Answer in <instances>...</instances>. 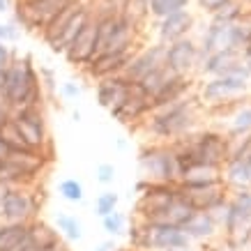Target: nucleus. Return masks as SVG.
<instances>
[{
	"label": "nucleus",
	"instance_id": "nucleus-52",
	"mask_svg": "<svg viewBox=\"0 0 251 251\" xmlns=\"http://www.w3.org/2000/svg\"><path fill=\"white\" fill-rule=\"evenodd\" d=\"M249 249H251V247H249Z\"/></svg>",
	"mask_w": 251,
	"mask_h": 251
},
{
	"label": "nucleus",
	"instance_id": "nucleus-51",
	"mask_svg": "<svg viewBox=\"0 0 251 251\" xmlns=\"http://www.w3.org/2000/svg\"><path fill=\"white\" fill-rule=\"evenodd\" d=\"M249 198H251V189H249Z\"/></svg>",
	"mask_w": 251,
	"mask_h": 251
},
{
	"label": "nucleus",
	"instance_id": "nucleus-32",
	"mask_svg": "<svg viewBox=\"0 0 251 251\" xmlns=\"http://www.w3.org/2000/svg\"><path fill=\"white\" fill-rule=\"evenodd\" d=\"M171 76H175V74L166 67V65H161V67H157L154 72H150V74H148V76H145L138 85H141V88L150 95V99H152L154 95H157V92H159L161 88L168 83V78H171Z\"/></svg>",
	"mask_w": 251,
	"mask_h": 251
},
{
	"label": "nucleus",
	"instance_id": "nucleus-30",
	"mask_svg": "<svg viewBox=\"0 0 251 251\" xmlns=\"http://www.w3.org/2000/svg\"><path fill=\"white\" fill-rule=\"evenodd\" d=\"M0 141H2V148L5 152H19V150H30L25 141H23L21 131L16 127L14 120H7L2 127H0Z\"/></svg>",
	"mask_w": 251,
	"mask_h": 251
},
{
	"label": "nucleus",
	"instance_id": "nucleus-23",
	"mask_svg": "<svg viewBox=\"0 0 251 251\" xmlns=\"http://www.w3.org/2000/svg\"><path fill=\"white\" fill-rule=\"evenodd\" d=\"M217 182H224V173L219 166H210V164H196L189 171H184L180 177L182 189H196V187H207Z\"/></svg>",
	"mask_w": 251,
	"mask_h": 251
},
{
	"label": "nucleus",
	"instance_id": "nucleus-40",
	"mask_svg": "<svg viewBox=\"0 0 251 251\" xmlns=\"http://www.w3.org/2000/svg\"><path fill=\"white\" fill-rule=\"evenodd\" d=\"M60 95L65 99H78L83 95V83H78V81H65V83H60Z\"/></svg>",
	"mask_w": 251,
	"mask_h": 251
},
{
	"label": "nucleus",
	"instance_id": "nucleus-9",
	"mask_svg": "<svg viewBox=\"0 0 251 251\" xmlns=\"http://www.w3.org/2000/svg\"><path fill=\"white\" fill-rule=\"evenodd\" d=\"M150 113H152V99L138 83H131L125 101L115 111H111L115 120L129 129H141Z\"/></svg>",
	"mask_w": 251,
	"mask_h": 251
},
{
	"label": "nucleus",
	"instance_id": "nucleus-12",
	"mask_svg": "<svg viewBox=\"0 0 251 251\" xmlns=\"http://www.w3.org/2000/svg\"><path fill=\"white\" fill-rule=\"evenodd\" d=\"M180 196H182L196 212H214V210H219V207H226L230 189L224 182L207 184V187H196V189H182V187H180Z\"/></svg>",
	"mask_w": 251,
	"mask_h": 251
},
{
	"label": "nucleus",
	"instance_id": "nucleus-6",
	"mask_svg": "<svg viewBox=\"0 0 251 251\" xmlns=\"http://www.w3.org/2000/svg\"><path fill=\"white\" fill-rule=\"evenodd\" d=\"M196 97L203 108L237 101V99L251 97V76L244 74H226V76L198 78Z\"/></svg>",
	"mask_w": 251,
	"mask_h": 251
},
{
	"label": "nucleus",
	"instance_id": "nucleus-7",
	"mask_svg": "<svg viewBox=\"0 0 251 251\" xmlns=\"http://www.w3.org/2000/svg\"><path fill=\"white\" fill-rule=\"evenodd\" d=\"M44 194L37 187H9L0 205V224H30L39 219Z\"/></svg>",
	"mask_w": 251,
	"mask_h": 251
},
{
	"label": "nucleus",
	"instance_id": "nucleus-47",
	"mask_svg": "<svg viewBox=\"0 0 251 251\" xmlns=\"http://www.w3.org/2000/svg\"><path fill=\"white\" fill-rule=\"evenodd\" d=\"M118 150H125V148H127V141H125V138H118Z\"/></svg>",
	"mask_w": 251,
	"mask_h": 251
},
{
	"label": "nucleus",
	"instance_id": "nucleus-1",
	"mask_svg": "<svg viewBox=\"0 0 251 251\" xmlns=\"http://www.w3.org/2000/svg\"><path fill=\"white\" fill-rule=\"evenodd\" d=\"M203 118H205V111H203L196 95H191V97L180 99L175 104L154 108L141 129L145 131V136L150 141L168 145L177 138L187 136V134L198 131L203 127Z\"/></svg>",
	"mask_w": 251,
	"mask_h": 251
},
{
	"label": "nucleus",
	"instance_id": "nucleus-34",
	"mask_svg": "<svg viewBox=\"0 0 251 251\" xmlns=\"http://www.w3.org/2000/svg\"><path fill=\"white\" fill-rule=\"evenodd\" d=\"M127 226H129V217L120 210H115V212L106 214V217H101V228L104 233L111 237H120L127 233Z\"/></svg>",
	"mask_w": 251,
	"mask_h": 251
},
{
	"label": "nucleus",
	"instance_id": "nucleus-31",
	"mask_svg": "<svg viewBox=\"0 0 251 251\" xmlns=\"http://www.w3.org/2000/svg\"><path fill=\"white\" fill-rule=\"evenodd\" d=\"M150 2V19L159 21L168 14H175V12H182V9H189L191 0H148Z\"/></svg>",
	"mask_w": 251,
	"mask_h": 251
},
{
	"label": "nucleus",
	"instance_id": "nucleus-2",
	"mask_svg": "<svg viewBox=\"0 0 251 251\" xmlns=\"http://www.w3.org/2000/svg\"><path fill=\"white\" fill-rule=\"evenodd\" d=\"M0 97L7 101L12 111L21 106H44V88L39 81L37 65L30 55H19L2 72Z\"/></svg>",
	"mask_w": 251,
	"mask_h": 251
},
{
	"label": "nucleus",
	"instance_id": "nucleus-43",
	"mask_svg": "<svg viewBox=\"0 0 251 251\" xmlns=\"http://www.w3.org/2000/svg\"><path fill=\"white\" fill-rule=\"evenodd\" d=\"M12 113H14V111H12V106H9L7 101L0 97V127H2L7 120H12Z\"/></svg>",
	"mask_w": 251,
	"mask_h": 251
},
{
	"label": "nucleus",
	"instance_id": "nucleus-26",
	"mask_svg": "<svg viewBox=\"0 0 251 251\" xmlns=\"http://www.w3.org/2000/svg\"><path fill=\"white\" fill-rule=\"evenodd\" d=\"M0 251H28V224H0Z\"/></svg>",
	"mask_w": 251,
	"mask_h": 251
},
{
	"label": "nucleus",
	"instance_id": "nucleus-29",
	"mask_svg": "<svg viewBox=\"0 0 251 251\" xmlns=\"http://www.w3.org/2000/svg\"><path fill=\"white\" fill-rule=\"evenodd\" d=\"M249 12V7L244 5L242 0H230L226 2L221 9H217L212 16H210V23H219V25H230V23H237L240 19H244V14Z\"/></svg>",
	"mask_w": 251,
	"mask_h": 251
},
{
	"label": "nucleus",
	"instance_id": "nucleus-27",
	"mask_svg": "<svg viewBox=\"0 0 251 251\" xmlns=\"http://www.w3.org/2000/svg\"><path fill=\"white\" fill-rule=\"evenodd\" d=\"M85 2H90V0H72V2H69V5H67V7L62 9L60 14L55 16V19H53V21H51V23H49V25H46L44 30L39 32V35H42V39H44V42H46V46H49V44H51V42H53L55 37H58V35H60V32H62V28H65V25H67V23H69V19H72V16H74V14H76V12H78V9H81V7H83Z\"/></svg>",
	"mask_w": 251,
	"mask_h": 251
},
{
	"label": "nucleus",
	"instance_id": "nucleus-25",
	"mask_svg": "<svg viewBox=\"0 0 251 251\" xmlns=\"http://www.w3.org/2000/svg\"><path fill=\"white\" fill-rule=\"evenodd\" d=\"M58 240H62L60 233H58V228L51 226V224H46L42 217L28 224V249L30 251L51 247V244H55Z\"/></svg>",
	"mask_w": 251,
	"mask_h": 251
},
{
	"label": "nucleus",
	"instance_id": "nucleus-20",
	"mask_svg": "<svg viewBox=\"0 0 251 251\" xmlns=\"http://www.w3.org/2000/svg\"><path fill=\"white\" fill-rule=\"evenodd\" d=\"M198 51H201V58L217 53V51H233V46H230V25H219V23L207 21L205 30L198 37Z\"/></svg>",
	"mask_w": 251,
	"mask_h": 251
},
{
	"label": "nucleus",
	"instance_id": "nucleus-35",
	"mask_svg": "<svg viewBox=\"0 0 251 251\" xmlns=\"http://www.w3.org/2000/svg\"><path fill=\"white\" fill-rule=\"evenodd\" d=\"M118 205H120V194L113 191V189H104L97 198H95V214L101 219V217L115 212Z\"/></svg>",
	"mask_w": 251,
	"mask_h": 251
},
{
	"label": "nucleus",
	"instance_id": "nucleus-38",
	"mask_svg": "<svg viewBox=\"0 0 251 251\" xmlns=\"http://www.w3.org/2000/svg\"><path fill=\"white\" fill-rule=\"evenodd\" d=\"M21 37V28L14 21H0V42L2 44H14Z\"/></svg>",
	"mask_w": 251,
	"mask_h": 251
},
{
	"label": "nucleus",
	"instance_id": "nucleus-28",
	"mask_svg": "<svg viewBox=\"0 0 251 251\" xmlns=\"http://www.w3.org/2000/svg\"><path fill=\"white\" fill-rule=\"evenodd\" d=\"M55 228H58L62 240H67V242H81L83 240V224H81V219H78L76 214L58 212Z\"/></svg>",
	"mask_w": 251,
	"mask_h": 251
},
{
	"label": "nucleus",
	"instance_id": "nucleus-19",
	"mask_svg": "<svg viewBox=\"0 0 251 251\" xmlns=\"http://www.w3.org/2000/svg\"><path fill=\"white\" fill-rule=\"evenodd\" d=\"M90 19H92V0H90V2H85L83 7H81L76 14L69 19V23L65 25V28H62L60 35H58V37H55L53 42L49 44V49H51L53 53L65 55V51L69 49V44L76 39V35L83 30L85 25H88V21H90Z\"/></svg>",
	"mask_w": 251,
	"mask_h": 251
},
{
	"label": "nucleus",
	"instance_id": "nucleus-16",
	"mask_svg": "<svg viewBox=\"0 0 251 251\" xmlns=\"http://www.w3.org/2000/svg\"><path fill=\"white\" fill-rule=\"evenodd\" d=\"M196 85H198L196 76H177V74L171 76L168 83L152 97V111L154 108H161V106H168V104H175V101H180V99H187V97H191V95H196Z\"/></svg>",
	"mask_w": 251,
	"mask_h": 251
},
{
	"label": "nucleus",
	"instance_id": "nucleus-22",
	"mask_svg": "<svg viewBox=\"0 0 251 251\" xmlns=\"http://www.w3.org/2000/svg\"><path fill=\"white\" fill-rule=\"evenodd\" d=\"M221 173H224V184H226L230 191L249 189L251 187L249 157H230V159L221 166Z\"/></svg>",
	"mask_w": 251,
	"mask_h": 251
},
{
	"label": "nucleus",
	"instance_id": "nucleus-17",
	"mask_svg": "<svg viewBox=\"0 0 251 251\" xmlns=\"http://www.w3.org/2000/svg\"><path fill=\"white\" fill-rule=\"evenodd\" d=\"M184 235L191 240V244H207V242H217L221 240V226L217 224L210 212H196L187 224L182 226Z\"/></svg>",
	"mask_w": 251,
	"mask_h": 251
},
{
	"label": "nucleus",
	"instance_id": "nucleus-8",
	"mask_svg": "<svg viewBox=\"0 0 251 251\" xmlns=\"http://www.w3.org/2000/svg\"><path fill=\"white\" fill-rule=\"evenodd\" d=\"M69 2L72 0H16L12 9L14 12L12 21L25 32L39 35Z\"/></svg>",
	"mask_w": 251,
	"mask_h": 251
},
{
	"label": "nucleus",
	"instance_id": "nucleus-24",
	"mask_svg": "<svg viewBox=\"0 0 251 251\" xmlns=\"http://www.w3.org/2000/svg\"><path fill=\"white\" fill-rule=\"evenodd\" d=\"M221 131H224L230 141H240V138L251 136V99L230 113V118L224 122Z\"/></svg>",
	"mask_w": 251,
	"mask_h": 251
},
{
	"label": "nucleus",
	"instance_id": "nucleus-14",
	"mask_svg": "<svg viewBox=\"0 0 251 251\" xmlns=\"http://www.w3.org/2000/svg\"><path fill=\"white\" fill-rule=\"evenodd\" d=\"M95 44H97V21H95V14L88 21L83 30L76 35V39L69 44V49L65 51V58H67L69 65L83 69L88 62L95 58Z\"/></svg>",
	"mask_w": 251,
	"mask_h": 251
},
{
	"label": "nucleus",
	"instance_id": "nucleus-49",
	"mask_svg": "<svg viewBox=\"0 0 251 251\" xmlns=\"http://www.w3.org/2000/svg\"><path fill=\"white\" fill-rule=\"evenodd\" d=\"M5 191H7V187H2V184H0V205H2V198H5Z\"/></svg>",
	"mask_w": 251,
	"mask_h": 251
},
{
	"label": "nucleus",
	"instance_id": "nucleus-48",
	"mask_svg": "<svg viewBox=\"0 0 251 251\" xmlns=\"http://www.w3.org/2000/svg\"><path fill=\"white\" fill-rule=\"evenodd\" d=\"M242 62L247 65V69L251 72V55H242Z\"/></svg>",
	"mask_w": 251,
	"mask_h": 251
},
{
	"label": "nucleus",
	"instance_id": "nucleus-5",
	"mask_svg": "<svg viewBox=\"0 0 251 251\" xmlns=\"http://www.w3.org/2000/svg\"><path fill=\"white\" fill-rule=\"evenodd\" d=\"M12 120L21 131L23 141L30 150H37L53 164L55 161V148L53 138L49 134V122H46L44 106H21L12 113Z\"/></svg>",
	"mask_w": 251,
	"mask_h": 251
},
{
	"label": "nucleus",
	"instance_id": "nucleus-10",
	"mask_svg": "<svg viewBox=\"0 0 251 251\" xmlns=\"http://www.w3.org/2000/svg\"><path fill=\"white\" fill-rule=\"evenodd\" d=\"M198 62H201V51H198V39L184 37L173 44H166V65L177 76H196Z\"/></svg>",
	"mask_w": 251,
	"mask_h": 251
},
{
	"label": "nucleus",
	"instance_id": "nucleus-21",
	"mask_svg": "<svg viewBox=\"0 0 251 251\" xmlns=\"http://www.w3.org/2000/svg\"><path fill=\"white\" fill-rule=\"evenodd\" d=\"M194 214H196V210H194V207H191L182 196H177L171 205L164 207L159 214H154L148 224H150V226H175V228H182Z\"/></svg>",
	"mask_w": 251,
	"mask_h": 251
},
{
	"label": "nucleus",
	"instance_id": "nucleus-11",
	"mask_svg": "<svg viewBox=\"0 0 251 251\" xmlns=\"http://www.w3.org/2000/svg\"><path fill=\"white\" fill-rule=\"evenodd\" d=\"M164 58H166V44H161V42L143 44L134 53V58L129 60V65L125 67L120 76H125L129 83H141L150 72H154L157 67L164 65Z\"/></svg>",
	"mask_w": 251,
	"mask_h": 251
},
{
	"label": "nucleus",
	"instance_id": "nucleus-4",
	"mask_svg": "<svg viewBox=\"0 0 251 251\" xmlns=\"http://www.w3.org/2000/svg\"><path fill=\"white\" fill-rule=\"evenodd\" d=\"M173 143H182L189 148V152L194 154V159L198 164H210V166H224L230 157V138L219 129V127H201L194 134L177 138ZM171 145V143H168Z\"/></svg>",
	"mask_w": 251,
	"mask_h": 251
},
{
	"label": "nucleus",
	"instance_id": "nucleus-36",
	"mask_svg": "<svg viewBox=\"0 0 251 251\" xmlns=\"http://www.w3.org/2000/svg\"><path fill=\"white\" fill-rule=\"evenodd\" d=\"M58 194H60L67 203H81L83 201V184L78 182L76 177H65L58 184Z\"/></svg>",
	"mask_w": 251,
	"mask_h": 251
},
{
	"label": "nucleus",
	"instance_id": "nucleus-45",
	"mask_svg": "<svg viewBox=\"0 0 251 251\" xmlns=\"http://www.w3.org/2000/svg\"><path fill=\"white\" fill-rule=\"evenodd\" d=\"M118 247H115L113 240H104V242H99L97 247H95V251H115Z\"/></svg>",
	"mask_w": 251,
	"mask_h": 251
},
{
	"label": "nucleus",
	"instance_id": "nucleus-50",
	"mask_svg": "<svg viewBox=\"0 0 251 251\" xmlns=\"http://www.w3.org/2000/svg\"><path fill=\"white\" fill-rule=\"evenodd\" d=\"M242 55H251V44H249V46H247V49H244V51H242Z\"/></svg>",
	"mask_w": 251,
	"mask_h": 251
},
{
	"label": "nucleus",
	"instance_id": "nucleus-3",
	"mask_svg": "<svg viewBox=\"0 0 251 251\" xmlns=\"http://www.w3.org/2000/svg\"><path fill=\"white\" fill-rule=\"evenodd\" d=\"M138 173L145 182L180 184V166L175 150L166 143L145 141L138 150Z\"/></svg>",
	"mask_w": 251,
	"mask_h": 251
},
{
	"label": "nucleus",
	"instance_id": "nucleus-46",
	"mask_svg": "<svg viewBox=\"0 0 251 251\" xmlns=\"http://www.w3.org/2000/svg\"><path fill=\"white\" fill-rule=\"evenodd\" d=\"M14 9V0H0V14H7Z\"/></svg>",
	"mask_w": 251,
	"mask_h": 251
},
{
	"label": "nucleus",
	"instance_id": "nucleus-42",
	"mask_svg": "<svg viewBox=\"0 0 251 251\" xmlns=\"http://www.w3.org/2000/svg\"><path fill=\"white\" fill-rule=\"evenodd\" d=\"M16 58V51L9 44H2L0 42V72H5L9 67V62Z\"/></svg>",
	"mask_w": 251,
	"mask_h": 251
},
{
	"label": "nucleus",
	"instance_id": "nucleus-15",
	"mask_svg": "<svg viewBox=\"0 0 251 251\" xmlns=\"http://www.w3.org/2000/svg\"><path fill=\"white\" fill-rule=\"evenodd\" d=\"M129 81L125 76H108V78H99L95 81V97H97V104L101 108H106L108 113L115 111L120 106L127 92H129Z\"/></svg>",
	"mask_w": 251,
	"mask_h": 251
},
{
	"label": "nucleus",
	"instance_id": "nucleus-44",
	"mask_svg": "<svg viewBox=\"0 0 251 251\" xmlns=\"http://www.w3.org/2000/svg\"><path fill=\"white\" fill-rule=\"evenodd\" d=\"M37 251H72V247H69L67 240H58V242L51 244V247H44V249H37Z\"/></svg>",
	"mask_w": 251,
	"mask_h": 251
},
{
	"label": "nucleus",
	"instance_id": "nucleus-39",
	"mask_svg": "<svg viewBox=\"0 0 251 251\" xmlns=\"http://www.w3.org/2000/svg\"><path fill=\"white\" fill-rule=\"evenodd\" d=\"M39 81H42V88H44V92H55L58 90V81H55V72L51 67H46V65H39Z\"/></svg>",
	"mask_w": 251,
	"mask_h": 251
},
{
	"label": "nucleus",
	"instance_id": "nucleus-13",
	"mask_svg": "<svg viewBox=\"0 0 251 251\" xmlns=\"http://www.w3.org/2000/svg\"><path fill=\"white\" fill-rule=\"evenodd\" d=\"M196 28V16L191 9H182V12H175L168 14L164 19L157 21V37L161 44H173L177 39L191 37V30Z\"/></svg>",
	"mask_w": 251,
	"mask_h": 251
},
{
	"label": "nucleus",
	"instance_id": "nucleus-41",
	"mask_svg": "<svg viewBox=\"0 0 251 251\" xmlns=\"http://www.w3.org/2000/svg\"><path fill=\"white\" fill-rule=\"evenodd\" d=\"M226 2H230V0H196V5H198V9L203 12V14H207V16H212L217 9H221Z\"/></svg>",
	"mask_w": 251,
	"mask_h": 251
},
{
	"label": "nucleus",
	"instance_id": "nucleus-33",
	"mask_svg": "<svg viewBox=\"0 0 251 251\" xmlns=\"http://www.w3.org/2000/svg\"><path fill=\"white\" fill-rule=\"evenodd\" d=\"M122 14L127 16L134 25L145 28V23H148V19H150V2H148V0H127V2H125V9H122Z\"/></svg>",
	"mask_w": 251,
	"mask_h": 251
},
{
	"label": "nucleus",
	"instance_id": "nucleus-37",
	"mask_svg": "<svg viewBox=\"0 0 251 251\" xmlns=\"http://www.w3.org/2000/svg\"><path fill=\"white\" fill-rule=\"evenodd\" d=\"M115 177H118V171H115V166L108 164V161H104V164H99V166L95 168V180H97L99 184H104V187H111V184L115 182Z\"/></svg>",
	"mask_w": 251,
	"mask_h": 251
},
{
	"label": "nucleus",
	"instance_id": "nucleus-18",
	"mask_svg": "<svg viewBox=\"0 0 251 251\" xmlns=\"http://www.w3.org/2000/svg\"><path fill=\"white\" fill-rule=\"evenodd\" d=\"M150 226V224H148ZM194 247L182 228L175 226H150V251H177Z\"/></svg>",
	"mask_w": 251,
	"mask_h": 251
}]
</instances>
